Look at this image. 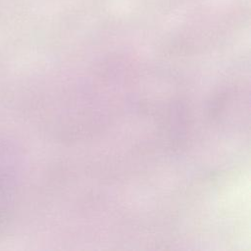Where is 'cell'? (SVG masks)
Segmentation results:
<instances>
[]
</instances>
